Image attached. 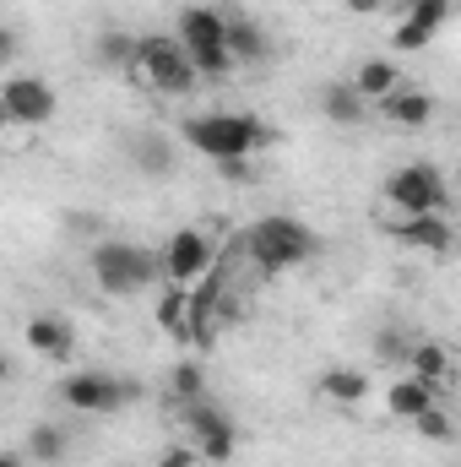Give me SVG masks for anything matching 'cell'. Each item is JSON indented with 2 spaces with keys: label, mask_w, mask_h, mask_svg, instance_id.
<instances>
[{
  "label": "cell",
  "mask_w": 461,
  "mask_h": 467,
  "mask_svg": "<svg viewBox=\"0 0 461 467\" xmlns=\"http://www.w3.org/2000/svg\"><path fill=\"white\" fill-rule=\"evenodd\" d=\"M185 147L212 158V163H250L261 147H266V125L250 115H229V109H212V115H190L179 125Z\"/></svg>",
  "instance_id": "6da1fadb"
},
{
  "label": "cell",
  "mask_w": 461,
  "mask_h": 467,
  "mask_svg": "<svg viewBox=\"0 0 461 467\" xmlns=\"http://www.w3.org/2000/svg\"><path fill=\"white\" fill-rule=\"evenodd\" d=\"M87 266H93L98 294H109V299H130V294H141V288H152L163 277V255H152L141 244H125V239L93 244V261Z\"/></svg>",
  "instance_id": "7a4b0ae2"
},
{
  "label": "cell",
  "mask_w": 461,
  "mask_h": 467,
  "mask_svg": "<svg viewBox=\"0 0 461 467\" xmlns=\"http://www.w3.org/2000/svg\"><path fill=\"white\" fill-rule=\"evenodd\" d=\"M244 250H250V261H255L261 272H282V266L310 261V255L321 250V239H315L310 223H299V218H288V213H271V218H255V223L244 229Z\"/></svg>",
  "instance_id": "3957f363"
},
{
  "label": "cell",
  "mask_w": 461,
  "mask_h": 467,
  "mask_svg": "<svg viewBox=\"0 0 461 467\" xmlns=\"http://www.w3.org/2000/svg\"><path fill=\"white\" fill-rule=\"evenodd\" d=\"M179 44L190 49V60H196V71L201 77H229L233 66V49H229V11H218V5H185L179 11Z\"/></svg>",
  "instance_id": "277c9868"
},
{
  "label": "cell",
  "mask_w": 461,
  "mask_h": 467,
  "mask_svg": "<svg viewBox=\"0 0 461 467\" xmlns=\"http://www.w3.org/2000/svg\"><path fill=\"white\" fill-rule=\"evenodd\" d=\"M136 77H141L147 88H158V93H174V99H185V93L201 82L190 49H185L179 38H169V33H147V38H141V49H136Z\"/></svg>",
  "instance_id": "5b68a950"
},
{
  "label": "cell",
  "mask_w": 461,
  "mask_h": 467,
  "mask_svg": "<svg viewBox=\"0 0 461 467\" xmlns=\"http://www.w3.org/2000/svg\"><path fill=\"white\" fill-rule=\"evenodd\" d=\"M385 202L402 213V218H418V213H446L451 191H446V174L435 163H402L391 180H385Z\"/></svg>",
  "instance_id": "8992f818"
},
{
  "label": "cell",
  "mask_w": 461,
  "mask_h": 467,
  "mask_svg": "<svg viewBox=\"0 0 461 467\" xmlns=\"http://www.w3.org/2000/svg\"><path fill=\"white\" fill-rule=\"evenodd\" d=\"M136 397H141V386L136 380H119L109 369H77V375L60 380V402L77 408V413H119Z\"/></svg>",
  "instance_id": "52a82bcc"
},
{
  "label": "cell",
  "mask_w": 461,
  "mask_h": 467,
  "mask_svg": "<svg viewBox=\"0 0 461 467\" xmlns=\"http://www.w3.org/2000/svg\"><path fill=\"white\" fill-rule=\"evenodd\" d=\"M179 419H185V430H190V441H196V451H201L207 462H229V457H233L239 430H233V419L212 402V397L185 402V408H179Z\"/></svg>",
  "instance_id": "ba28073f"
},
{
  "label": "cell",
  "mask_w": 461,
  "mask_h": 467,
  "mask_svg": "<svg viewBox=\"0 0 461 467\" xmlns=\"http://www.w3.org/2000/svg\"><path fill=\"white\" fill-rule=\"evenodd\" d=\"M55 88L44 82V77H11L5 88H0V109L11 125H49L55 119Z\"/></svg>",
  "instance_id": "9c48e42d"
},
{
  "label": "cell",
  "mask_w": 461,
  "mask_h": 467,
  "mask_svg": "<svg viewBox=\"0 0 461 467\" xmlns=\"http://www.w3.org/2000/svg\"><path fill=\"white\" fill-rule=\"evenodd\" d=\"M212 266V244H207V234L201 229H179L169 234V244H163V283H196L201 272Z\"/></svg>",
  "instance_id": "30bf717a"
},
{
  "label": "cell",
  "mask_w": 461,
  "mask_h": 467,
  "mask_svg": "<svg viewBox=\"0 0 461 467\" xmlns=\"http://www.w3.org/2000/svg\"><path fill=\"white\" fill-rule=\"evenodd\" d=\"M27 348L38 353V358H71L77 353V321L71 316H60V310H38L33 321H27Z\"/></svg>",
  "instance_id": "8fae6325"
},
{
  "label": "cell",
  "mask_w": 461,
  "mask_h": 467,
  "mask_svg": "<svg viewBox=\"0 0 461 467\" xmlns=\"http://www.w3.org/2000/svg\"><path fill=\"white\" fill-rule=\"evenodd\" d=\"M396 244H407V250H429V255H446V250H456V229H451V218L446 213H418V218H402L396 229H391Z\"/></svg>",
  "instance_id": "7c38bea8"
},
{
  "label": "cell",
  "mask_w": 461,
  "mask_h": 467,
  "mask_svg": "<svg viewBox=\"0 0 461 467\" xmlns=\"http://www.w3.org/2000/svg\"><path fill=\"white\" fill-rule=\"evenodd\" d=\"M374 109L391 119V125H402V130H424V125L435 119V93H424V88H396V93L380 99Z\"/></svg>",
  "instance_id": "4fadbf2b"
},
{
  "label": "cell",
  "mask_w": 461,
  "mask_h": 467,
  "mask_svg": "<svg viewBox=\"0 0 461 467\" xmlns=\"http://www.w3.org/2000/svg\"><path fill=\"white\" fill-rule=\"evenodd\" d=\"M353 88L364 93V104H380V99H391V93L402 88V66H396V60H385V55H369V60H358Z\"/></svg>",
  "instance_id": "5bb4252c"
},
{
  "label": "cell",
  "mask_w": 461,
  "mask_h": 467,
  "mask_svg": "<svg viewBox=\"0 0 461 467\" xmlns=\"http://www.w3.org/2000/svg\"><path fill=\"white\" fill-rule=\"evenodd\" d=\"M385 408L396 413V419H418V413H429V408H440L435 402V380H418V375H402V380H391V391H385Z\"/></svg>",
  "instance_id": "9a60e30c"
},
{
  "label": "cell",
  "mask_w": 461,
  "mask_h": 467,
  "mask_svg": "<svg viewBox=\"0 0 461 467\" xmlns=\"http://www.w3.org/2000/svg\"><path fill=\"white\" fill-rule=\"evenodd\" d=\"M229 49L239 66H266L271 60V38H266V27H255L250 16H239L229 11Z\"/></svg>",
  "instance_id": "2e32d148"
},
{
  "label": "cell",
  "mask_w": 461,
  "mask_h": 467,
  "mask_svg": "<svg viewBox=\"0 0 461 467\" xmlns=\"http://www.w3.org/2000/svg\"><path fill=\"white\" fill-rule=\"evenodd\" d=\"M130 163H136L141 174H152V180L174 174V136H163V130H141V136L130 141Z\"/></svg>",
  "instance_id": "e0dca14e"
},
{
  "label": "cell",
  "mask_w": 461,
  "mask_h": 467,
  "mask_svg": "<svg viewBox=\"0 0 461 467\" xmlns=\"http://www.w3.org/2000/svg\"><path fill=\"white\" fill-rule=\"evenodd\" d=\"M321 397L337 402V408H358V402L369 397V375L353 369V364H332V369L321 375Z\"/></svg>",
  "instance_id": "ac0fdd59"
},
{
  "label": "cell",
  "mask_w": 461,
  "mask_h": 467,
  "mask_svg": "<svg viewBox=\"0 0 461 467\" xmlns=\"http://www.w3.org/2000/svg\"><path fill=\"white\" fill-rule=\"evenodd\" d=\"M321 115L332 119V125H358V119L369 115V104H364V93L353 82H326L321 88Z\"/></svg>",
  "instance_id": "d6986e66"
},
{
  "label": "cell",
  "mask_w": 461,
  "mask_h": 467,
  "mask_svg": "<svg viewBox=\"0 0 461 467\" xmlns=\"http://www.w3.org/2000/svg\"><path fill=\"white\" fill-rule=\"evenodd\" d=\"M136 49H141V38L119 33V27H104V33L93 38V60H98L104 71H136Z\"/></svg>",
  "instance_id": "ffe728a7"
},
{
  "label": "cell",
  "mask_w": 461,
  "mask_h": 467,
  "mask_svg": "<svg viewBox=\"0 0 461 467\" xmlns=\"http://www.w3.org/2000/svg\"><path fill=\"white\" fill-rule=\"evenodd\" d=\"M158 327L169 337H190V294L179 283H169V294L158 299Z\"/></svg>",
  "instance_id": "44dd1931"
},
{
  "label": "cell",
  "mask_w": 461,
  "mask_h": 467,
  "mask_svg": "<svg viewBox=\"0 0 461 467\" xmlns=\"http://www.w3.org/2000/svg\"><path fill=\"white\" fill-rule=\"evenodd\" d=\"M201 397H207L201 364H174L169 369V408H185V402H201Z\"/></svg>",
  "instance_id": "7402d4cb"
},
{
  "label": "cell",
  "mask_w": 461,
  "mask_h": 467,
  "mask_svg": "<svg viewBox=\"0 0 461 467\" xmlns=\"http://www.w3.org/2000/svg\"><path fill=\"white\" fill-rule=\"evenodd\" d=\"M27 457L44 462V467L66 462V430H60V424H33V430H27Z\"/></svg>",
  "instance_id": "603a6c76"
},
{
  "label": "cell",
  "mask_w": 461,
  "mask_h": 467,
  "mask_svg": "<svg viewBox=\"0 0 461 467\" xmlns=\"http://www.w3.org/2000/svg\"><path fill=\"white\" fill-rule=\"evenodd\" d=\"M446 369H451V353H446V343H418L413 348V358H407V375H418V380H446Z\"/></svg>",
  "instance_id": "cb8c5ba5"
},
{
  "label": "cell",
  "mask_w": 461,
  "mask_h": 467,
  "mask_svg": "<svg viewBox=\"0 0 461 467\" xmlns=\"http://www.w3.org/2000/svg\"><path fill=\"white\" fill-rule=\"evenodd\" d=\"M413 430H418L424 441H451V419H446L440 408H429V413H418V419H413Z\"/></svg>",
  "instance_id": "d4e9b609"
},
{
  "label": "cell",
  "mask_w": 461,
  "mask_h": 467,
  "mask_svg": "<svg viewBox=\"0 0 461 467\" xmlns=\"http://www.w3.org/2000/svg\"><path fill=\"white\" fill-rule=\"evenodd\" d=\"M413 348H418V343H402V332H380V337H374V353L391 358V364H407Z\"/></svg>",
  "instance_id": "484cf974"
},
{
  "label": "cell",
  "mask_w": 461,
  "mask_h": 467,
  "mask_svg": "<svg viewBox=\"0 0 461 467\" xmlns=\"http://www.w3.org/2000/svg\"><path fill=\"white\" fill-rule=\"evenodd\" d=\"M196 457H201L196 446H169V451L158 457V467H196Z\"/></svg>",
  "instance_id": "4316f807"
},
{
  "label": "cell",
  "mask_w": 461,
  "mask_h": 467,
  "mask_svg": "<svg viewBox=\"0 0 461 467\" xmlns=\"http://www.w3.org/2000/svg\"><path fill=\"white\" fill-rule=\"evenodd\" d=\"M343 5H347V16H374L385 0H343Z\"/></svg>",
  "instance_id": "83f0119b"
},
{
  "label": "cell",
  "mask_w": 461,
  "mask_h": 467,
  "mask_svg": "<svg viewBox=\"0 0 461 467\" xmlns=\"http://www.w3.org/2000/svg\"><path fill=\"white\" fill-rule=\"evenodd\" d=\"M0 60H16V27L0 33Z\"/></svg>",
  "instance_id": "f1b7e54d"
},
{
  "label": "cell",
  "mask_w": 461,
  "mask_h": 467,
  "mask_svg": "<svg viewBox=\"0 0 461 467\" xmlns=\"http://www.w3.org/2000/svg\"><path fill=\"white\" fill-rule=\"evenodd\" d=\"M0 467H22V451H5V457H0Z\"/></svg>",
  "instance_id": "f546056e"
}]
</instances>
